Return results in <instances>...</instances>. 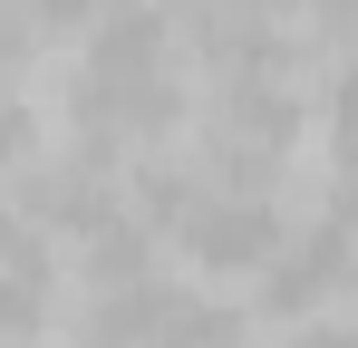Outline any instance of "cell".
<instances>
[{
    "label": "cell",
    "mask_w": 358,
    "mask_h": 348,
    "mask_svg": "<svg viewBox=\"0 0 358 348\" xmlns=\"http://www.w3.org/2000/svg\"><path fill=\"white\" fill-rule=\"evenodd\" d=\"M339 281H349V223H329V232H300V242H281V252H271V271H262V300H271L281 319H300L310 300H329Z\"/></svg>",
    "instance_id": "cell-3"
},
{
    "label": "cell",
    "mask_w": 358,
    "mask_h": 348,
    "mask_svg": "<svg viewBox=\"0 0 358 348\" xmlns=\"http://www.w3.org/2000/svg\"><path fill=\"white\" fill-rule=\"evenodd\" d=\"M175 78H165V20L145 0H107L87 20V49H78V87L68 116H87L97 136H155L175 126Z\"/></svg>",
    "instance_id": "cell-1"
},
{
    "label": "cell",
    "mask_w": 358,
    "mask_h": 348,
    "mask_svg": "<svg viewBox=\"0 0 358 348\" xmlns=\"http://www.w3.org/2000/svg\"><path fill=\"white\" fill-rule=\"evenodd\" d=\"M175 242L203 261V271H271V252H281L291 232L271 223L262 194H194L175 213Z\"/></svg>",
    "instance_id": "cell-2"
},
{
    "label": "cell",
    "mask_w": 358,
    "mask_h": 348,
    "mask_svg": "<svg viewBox=\"0 0 358 348\" xmlns=\"http://www.w3.org/2000/svg\"><path fill=\"white\" fill-rule=\"evenodd\" d=\"M10 271H20L10 319H20V329H39V290H49V232H20V242H10Z\"/></svg>",
    "instance_id": "cell-4"
},
{
    "label": "cell",
    "mask_w": 358,
    "mask_h": 348,
    "mask_svg": "<svg viewBox=\"0 0 358 348\" xmlns=\"http://www.w3.org/2000/svg\"><path fill=\"white\" fill-rule=\"evenodd\" d=\"M300 348H358V339H300Z\"/></svg>",
    "instance_id": "cell-8"
},
{
    "label": "cell",
    "mask_w": 358,
    "mask_h": 348,
    "mask_svg": "<svg viewBox=\"0 0 358 348\" xmlns=\"http://www.w3.org/2000/svg\"><path fill=\"white\" fill-rule=\"evenodd\" d=\"M310 10H320V29H339V39L358 29V0H310Z\"/></svg>",
    "instance_id": "cell-7"
},
{
    "label": "cell",
    "mask_w": 358,
    "mask_h": 348,
    "mask_svg": "<svg viewBox=\"0 0 358 348\" xmlns=\"http://www.w3.org/2000/svg\"><path fill=\"white\" fill-rule=\"evenodd\" d=\"M339 223H358V116H339Z\"/></svg>",
    "instance_id": "cell-5"
},
{
    "label": "cell",
    "mask_w": 358,
    "mask_h": 348,
    "mask_svg": "<svg viewBox=\"0 0 358 348\" xmlns=\"http://www.w3.org/2000/svg\"><path fill=\"white\" fill-rule=\"evenodd\" d=\"M20 10H29V29H87L97 20L87 0H20Z\"/></svg>",
    "instance_id": "cell-6"
}]
</instances>
